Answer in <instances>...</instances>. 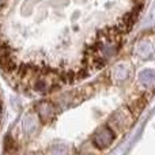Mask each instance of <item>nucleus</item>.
<instances>
[{"instance_id": "1", "label": "nucleus", "mask_w": 155, "mask_h": 155, "mask_svg": "<svg viewBox=\"0 0 155 155\" xmlns=\"http://www.w3.org/2000/svg\"><path fill=\"white\" fill-rule=\"evenodd\" d=\"M135 121H136V117L132 113V110L127 105H124V106H121L120 109H117L116 112H113L110 114L106 124L118 135L129 131L131 127L135 124Z\"/></svg>"}, {"instance_id": "2", "label": "nucleus", "mask_w": 155, "mask_h": 155, "mask_svg": "<svg viewBox=\"0 0 155 155\" xmlns=\"http://www.w3.org/2000/svg\"><path fill=\"white\" fill-rule=\"evenodd\" d=\"M117 134L110 128L107 124L98 127V128L94 131L93 136H91V144L97 148V150H107L110 146L114 143Z\"/></svg>"}, {"instance_id": "3", "label": "nucleus", "mask_w": 155, "mask_h": 155, "mask_svg": "<svg viewBox=\"0 0 155 155\" xmlns=\"http://www.w3.org/2000/svg\"><path fill=\"white\" fill-rule=\"evenodd\" d=\"M34 112L40 118L41 124H51L57 116V106L53 102L42 99L34 105Z\"/></svg>"}, {"instance_id": "4", "label": "nucleus", "mask_w": 155, "mask_h": 155, "mask_svg": "<svg viewBox=\"0 0 155 155\" xmlns=\"http://www.w3.org/2000/svg\"><path fill=\"white\" fill-rule=\"evenodd\" d=\"M41 121L35 112H27L22 118V132L26 139H33L41 129Z\"/></svg>"}, {"instance_id": "5", "label": "nucleus", "mask_w": 155, "mask_h": 155, "mask_svg": "<svg viewBox=\"0 0 155 155\" xmlns=\"http://www.w3.org/2000/svg\"><path fill=\"white\" fill-rule=\"evenodd\" d=\"M29 86L31 87V90L37 94L51 93L52 79L51 78H46V76H37V78H34V79H31Z\"/></svg>"}, {"instance_id": "6", "label": "nucleus", "mask_w": 155, "mask_h": 155, "mask_svg": "<svg viewBox=\"0 0 155 155\" xmlns=\"http://www.w3.org/2000/svg\"><path fill=\"white\" fill-rule=\"evenodd\" d=\"M136 54L142 59H146V60H151L154 57V46H153V42L150 40H140L136 45Z\"/></svg>"}, {"instance_id": "7", "label": "nucleus", "mask_w": 155, "mask_h": 155, "mask_svg": "<svg viewBox=\"0 0 155 155\" xmlns=\"http://www.w3.org/2000/svg\"><path fill=\"white\" fill-rule=\"evenodd\" d=\"M137 82L147 90H153L155 82V72L153 68H144L143 71H140L137 75Z\"/></svg>"}, {"instance_id": "8", "label": "nucleus", "mask_w": 155, "mask_h": 155, "mask_svg": "<svg viewBox=\"0 0 155 155\" xmlns=\"http://www.w3.org/2000/svg\"><path fill=\"white\" fill-rule=\"evenodd\" d=\"M129 78V67L124 63L117 64L110 72V79L114 83H123Z\"/></svg>"}, {"instance_id": "9", "label": "nucleus", "mask_w": 155, "mask_h": 155, "mask_svg": "<svg viewBox=\"0 0 155 155\" xmlns=\"http://www.w3.org/2000/svg\"><path fill=\"white\" fill-rule=\"evenodd\" d=\"M16 146H18V143L15 142L14 137H11L10 135L5 136V139H4V153H14V151H18L16 150Z\"/></svg>"}, {"instance_id": "10", "label": "nucleus", "mask_w": 155, "mask_h": 155, "mask_svg": "<svg viewBox=\"0 0 155 155\" xmlns=\"http://www.w3.org/2000/svg\"><path fill=\"white\" fill-rule=\"evenodd\" d=\"M46 153H51V154H67V153H70V148H68L65 144H52V147L48 148Z\"/></svg>"}, {"instance_id": "11", "label": "nucleus", "mask_w": 155, "mask_h": 155, "mask_svg": "<svg viewBox=\"0 0 155 155\" xmlns=\"http://www.w3.org/2000/svg\"><path fill=\"white\" fill-rule=\"evenodd\" d=\"M33 2H34V0H25L23 5H22V12L29 15V14L33 11V7H34V3Z\"/></svg>"}, {"instance_id": "12", "label": "nucleus", "mask_w": 155, "mask_h": 155, "mask_svg": "<svg viewBox=\"0 0 155 155\" xmlns=\"http://www.w3.org/2000/svg\"><path fill=\"white\" fill-rule=\"evenodd\" d=\"M49 2H51L52 5H54V7H64V5L67 4V0H49Z\"/></svg>"}, {"instance_id": "13", "label": "nucleus", "mask_w": 155, "mask_h": 155, "mask_svg": "<svg viewBox=\"0 0 155 155\" xmlns=\"http://www.w3.org/2000/svg\"><path fill=\"white\" fill-rule=\"evenodd\" d=\"M5 3H7V0H0V11H2L3 8H4Z\"/></svg>"}]
</instances>
